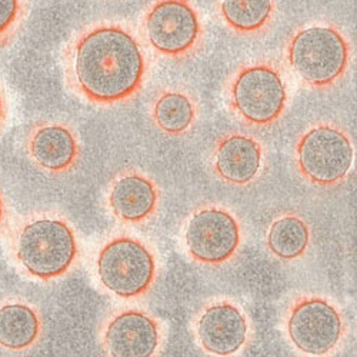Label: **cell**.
<instances>
[{
  "label": "cell",
  "mask_w": 357,
  "mask_h": 357,
  "mask_svg": "<svg viewBox=\"0 0 357 357\" xmlns=\"http://www.w3.org/2000/svg\"><path fill=\"white\" fill-rule=\"evenodd\" d=\"M264 165V152L260 142L245 133H229L218 140L212 169L220 181L248 186L260 176Z\"/></svg>",
  "instance_id": "obj_14"
},
{
  "label": "cell",
  "mask_w": 357,
  "mask_h": 357,
  "mask_svg": "<svg viewBox=\"0 0 357 357\" xmlns=\"http://www.w3.org/2000/svg\"><path fill=\"white\" fill-rule=\"evenodd\" d=\"M203 350L216 356H230L245 347L250 326L246 313L230 301L207 305L195 323Z\"/></svg>",
  "instance_id": "obj_11"
},
{
  "label": "cell",
  "mask_w": 357,
  "mask_h": 357,
  "mask_svg": "<svg viewBox=\"0 0 357 357\" xmlns=\"http://www.w3.org/2000/svg\"><path fill=\"white\" fill-rule=\"evenodd\" d=\"M229 103L236 116L250 126L279 122L287 107V87L272 63H252L237 70L229 84Z\"/></svg>",
  "instance_id": "obj_5"
},
{
  "label": "cell",
  "mask_w": 357,
  "mask_h": 357,
  "mask_svg": "<svg viewBox=\"0 0 357 357\" xmlns=\"http://www.w3.org/2000/svg\"><path fill=\"white\" fill-rule=\"evenodd\" d=\"M239 219L226 207L206 204L196 209L185 227V246L189 256L204 266L230 261L242 246Z\"/></svg>",
  "instance_id": "obj_8"
},
{
  "label": "cell",
  "mask_w": 357,
  "mask_h": 357,
  "mask_svg": "<svg viewBox=\"0 0 357 357\" xmlns=\"http://www.w3.org/2000/svg\"><path fill=\"white\" fill-rule=\"evenodd\" d=\"M310 245V229L305 219L283 215L275 219L266 234V246L280 260L301 259Z\"/></svg>",
  "instance_id": "obj_17"
},
{
  "label": "cell",
  "mask_w": 357,
  "mask_h": 357,
  "mask_svg": "<svg viewBox=\"0 0 357 357\" xmlns=\"http://www.w3.org/2000/svg\"><path fill=\"white\" fill-rule=\"evenodd\" d=\"M9 252L29 278L52 282L77 263L80 246L72 223L59 213L36 212L20 218L9 236Z\"/></svg>",
  "instance_id": "obj_2"
},
{
  "label": "cell",
  "mask_w": 357,
  "mask_h": 357,
  "mask_svg": "<svg viewBox=\"0 0 357 357\" xmlns=\"http://www.w3.org/2000/svg\"><path fill=\"white\" fill-rule=\"evenodd\" d=\"M219 10L233 32L257 35L272 22L275 0H219Z\"/></svg>",
  "instance_id": "obj_18"
},
{
  "label": "cell",
  "mask_w": 357,
  "mask_h": 357,
  "mask_svg": "<svg viewBox=\"0 0 357 357\" xmlns=\"http://www.w3.org/2000/svg\"><path fill=\"white\" fill-rule=\"evenodd\" d=\"M26 153L32 163L47 174H65L80 159V142L76 132L62 122H42L26 135Z\"/></svg>",
  "instance_id": "obj_12"
},
{
  "label": "cell",
  "mask_w": 357,
  "mask_h": 357,
  "mask_svg": "<svg viewBox=\"0 0 357 357\" xmlns=\"http://www.w3.org/2000/svg\"><path fill=\"white\" fill-rule=\"evenodd\" d=\"M152 119L156 128L170 136L188 133L197 119L195 100L177 89L160 92L152 105Z\"/></svg>",
  "instance_id": "obj_16"
},
{
  "label": "cell",
  "mask_w": 357,
  "mask_h": 357,
  "mask_svg": "<svg viewBox=\"0 0 357 357\" xmlns=\"http://www.w3.org/2000/svg\"><path fill=\"white\" fill-rule=\"evenodd\" d=\"M287 336L297 350L321 356L335 350L346 332L342 312L321 296L294 301L286 316Z\"/></svg>",
  "instance_id": "obj_9"
},
{
  "label": "cell",
  "mask_w": 357,
  "mask_h": 357,
  "mask_svg": "<svg viewBox=\"0 0 357 357\" xmlns=\"http://www.w3.org/2000/svg\"><path fill=\"white\" fill-rule=\"evenodd\" d=\"M142 32L158 54L183 59L199 47L203 24L189 0H156L144 12Z\"/></svg>",
  "instance_id": "obj_7"
},
{
  "label": "cell",
  "mask_w": 357,
  "mask_h": 357,
  "mask_svg": "<svg viewBox=\"0 0 357 357\" xmlns=\"http://www.w3.org/2000/svg\"><path fill=\"white\" fill-rule=\"evenodd\" d=\"M63 69L77 96L93 105L113 106L139 93L147 62L129 29L102 22L87 26L70 40L63 54Z\"/></svg>",
  "instance_id": "obj_1"
},
{
  "label": "cell",
  "mask_w": 357,
  "mask_h": 357,
  "mask_svg": "<svg viewBox=\"0 0 357 357\" xmlns=\"http://www.w3.org/2000/svg\"><path fill=\"white\" fill-rule=\"evenodd\" d=\"M102 344L114 357H151L162 349V323L142 309L112 313L102 326Z\"/></svg>",
  "instance_id": "obj_10"
},
{
  "label": "cell",
  "mask_w": 357,
  "mask_h": 357,
  "mask_svg": "<svg viewBox=\"0 0 357 357\" xmlns=\"http://www.w3.org/2000/svg\"><path fill=\"white\" fill-rule=\"evenodd\" d=\"M160 193L151 177L126 170L119 173L109 186L107 206L112 215L126 225H142L158 212Z\"/></svg>",
  "instance_id": "obj_13"
},
{
  "label": "cell",
  "mask_w": 357,
  "mask_h": 357,
  "mask_svg": "<svg viewBox=\"0 0 357 357\" xmlns=\"http://www.w3.org/2000/svg\"><path fill=\"white\" fill-rule=\"evenodd\" d=\"M8 122V98H6V92L5 87L0 82V135L5 130Z\"/></svg>",
  "instance_id": "obj_20"
},
{
  "label": "cell",
  "mask_w": 357,
  "mask_h": 357,
  "mask_svg": "<svg viewBox=\"0 0 357 357\" xmlns=\"http://www.w3.org/2000/svg\"><path fill=\"white\" fill-rule=\"evenodd\" d=\"M294 160L297 170L312 185L333 188L346 181L353 167V142L336 125H316L297 140Z\"/></svg>",
  "instance_id": "obj_6"
},
{
  "label": "cell",
  "mask_w": 357,
  "mask_h": 357,
  "mask_svg": "<svg viewBox=\"0 0 357 357\" xmlns=\"http://www.w3.org/2000/svg\"><path fill=\"white\" fill-rule=\"evenodd\" d=\"M43 319L35 305L20 297L0 301V349L26 351L39 343Z\"/></svg>",
  "instance_id": "obj_15"
},
{
  "label": "cell",
  "mask_w": 357,
  "mask_h": 357,
  "mask_svg": "<svg viewBox=\"0 0 357 357\" xmlns=\"http://www.w3.org/2000/svg\"><path fill=\"white\" fill-rule=\"evenodd\" d=\"M27 13L29 0H0V47L19 35Z\"/></svg>",
  "instance_id": "obj_19"
},
{
  "label": "cell",
  "mask_w": 357,
  "mask_h": 357,
  "mask_svg": "<svg viewBox=\"0 0 357 357\" xmlns=\"http://www.w3.org/2000/svg\"><path fill=\"white\" fill-rule=\"evenodd\" d=\"M286 61L306 86L327 89L344 76L350 63V45L336 27L312 24L291 36Z\"/></svg>",
  "instance_id": "obj_3"
},
{
  "label": "cell",
  "mask_w": 357,
  "mask_h": 357,
  "mask_svg": "<svg viewBox=\"0 0 357 357\" xmlns=\"http://www.w3.org/2000/svg\"><path fill=\"white\" fill-rule=\"evenodd\" d=\"M95 269L100 284L122 299L142 297L156 282L158 261L153 250L132 236H116L98 252Z\"/></svg>",
  "instance_id": "obj_4"
},
{
  "label": "cell",
  "mask_w": 357,
  "mask_h": 357,
  "mask_svg": "<svg viewBox=\"0 0 357 357\" xmlns=\"http://www.w3.org/2000/svg\"><path fill=\"white\" fill-rule=\"evenodd\" d=\"M8 203L5 199L3 192L0 190V233H2L8 225Z\"/></svg>",
  "instance_id": "obj_21"
}]
</instances>
